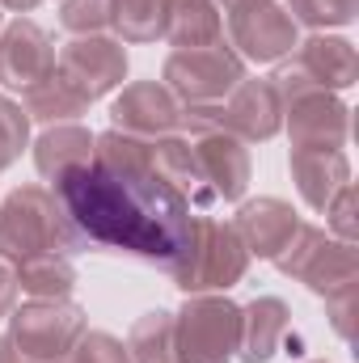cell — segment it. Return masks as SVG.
<instances>
[{
  "mask_svg": "<svg viewBox=\"0 0 359 363\" xmlns=\"http://www.w3.org/2000/svg\"><path fill=\"white\" fill-rule=\"evenodd\" d=\"M55 199L81 241V250L131 254L170 267L190 237V203L153 174L114 178L97 165H81L55 178Z\"/></svg>",
  "mask_w": 359,
  "mask_h": 363,
  "instance_id": "cell-1",
  "label": "cell"
},
{
  "mask_svg": "<svg viewBox=\"0 0 359 363\" xmlns=\"http://www.w3.org/2000/svg\"><path fill=\"white\" fill-rule=\"evenodd\" d=\"M77 254L81 241L47 186H17L0 203V258L4 262H26L34 254Z\"/></svg>",
  "mask_w": 359,
  "mask_h": 363,
  "instance_id": "cell-2",
  "label": "cell"
},
{
  "mask_svg": "<svg viewBox=\"0 0 359 363\" xmlns=\"http://www.w3.org/2000/svg\"><path fill=\"white\" fill-rule=\"evenodd\" d=\"M165 271H170V279L178 283L186 296L228 291L250 271V250L241 245V237H237L233 224L211 220V216H194L182 254Z\"/></svg>",
  "mask_w": 359,
  "mask_h": 363,
  "instance_id": "cell-3",
  "label": "cell"
},
{
  "mask_svg": "<svg viewBox=\"0 0 359 363\" xmlns=\"http://www.w3.org/2000/svg\"><path fill=\"white\" fill-rule=\"evenodd\" d=\"M241 338V304L224 291L186 296L174 313V363H228Z\"/></svg>",
  "mask_w": 359,
  "mask_h": 363,
  "instance_id": "cell-4",
  "label": "cell"
},
{
  "mask_svg": "<svg viewBox=\"0 0 359 363\" xmlns=\"http://www.w3.org/2000/svg\"><path fill=\"white\" fill-rule=\"evenodd\" d=\"M275 267L287 274V279H300L313 296L330 300L347 287L359 283V254L351 241H334L326 237V228H313V224H300L292 245L275 258Z\"/></svg>",
  "mask_w": 359,
  "mask_h": 363,
  "instance_id": "cell-5",
  "label": "cell"
},
{
  "mask_svg": "<svg viewBox=\"0 0 359 363\" xmlns=\"http://www.w3.org/2000/svg\"><path fill=\"white\" fill-rule=\"evenodd\" d=\"M85 330V308L72 300H30L9 313V338L34 363H64Z\"/></svg>",
  "mask_w": 359,
  "mask_h": 363,
  "instance_id": "cell-6",
  "label": "cell"
},
{
  "mask_svg": "<svg viewBox=\"0 0 359 363\" xmlns=\"http://www.w3.org/2000/svg\"><path fill=\"white\" fill-rule=\"evenodd\" d=\"M165 89L182 106H220L228 93L245 81V64L233 47H194V51H174L161 72Z\"/></svg>",
  "mask_w": 359,
  "mask_h": 363,
  "instance_id": "cell-7",
  "label": "cell"
},
{
  "mask_svg": "<svg viewBox=\"0 0 359 363\" xmlns=\"http://www.w3.org/2000/svg\"><path fill=\"white\" fill-rule=\"evenodd\" d=\"M55 77L77 93L85 106L114 93L127 77V51L118 38H106V34H85V38H72L60 55H55Z\"/></svg>",
  "mask_w": 359,
  "mask_h": 363,
  "instance_id": "cell-8",
  "label": "cell"
},
{
  "mask_svg": "<svg viewBox=\"0 0 359 363\" xmlns=\"http://www.w3.org/2000/svg\"><path fill=\"white\" fill-rule=\"evenodd\" d=\"M228 34H233L237 55H245V60H254V64H279V60H287V55L296 51V43H300L292 13L279 9L275 0H258V4L233 9Z\"/></svg>",
  "mask_w": 359,
  "mask_h": 363,
  "instance_id": "cell-9",
  "label": "cell"
},
{
  "mask_svg": "<svg viewBox=\"0 0 359 363\" xmlns=\"http://www.w3.org/2000/svg\"><path fill=\"white\" fill-rule=\"evenodd\" d=\"M182 101L161 81H136L110 101V123L136 140H165L178 131Z\"/></svg>",
  "mask_w": 359,
  "mask_h": 363,
  "instance_id": "cell-10",
  "label": "cell"
},
{
  "mask_svg": "<svg viewBox=\"0 0 359 363\" xmlns=\"http://www.w3.org/2000/svg\"><path fill=\"white\" fill-rule=\"evenodd\" d=\"M292 148H343L351 135V110L326 89H304L283 101Z\"/></svg>",
  "mask_w": 359,
  "mask_h": 363,
  "instance_id": "cell-11",
  "label": "cell"
},
{
  "mask_svg": "<svg viewBox=\"0 0 359 363\" xmlns=\"http://www.w3.org/2000/svg\"><path fill=\"white\" fill-rule=\"evenodd\" d=\"M51 72H55V43H51V34L38 21H30V17L9 21L4 34H0V85L26 93L38 81H47Z\"/></svg>",
  "mask_w": 359,
  "mask_h": 363,
  "instance_id": "cell-12",
  "label": "cell"
},
{
  "mask_svg": "<svg viewBox=\"0 0 359 363\" xmlns=\"http://www.w3.org/2000/svg\"><path fill=\"white\" fill-rule=\"evenodd\" d=\"M190 144H194L199 174H203L211 203H237L250 186V174H254L245 144L228 131H207V135H194Z\"/></svg>",
  "mask_w": 359,
  "mask_h": 363,
  "instance_id": "cell-13",
  "label": "cell"
},
{
  "mask_svg": "<svg viewBox=\"0 0 359 363\" xmlns=\"http://www.w3.org/2000/svg\"><path fill=\"white\" fill-rule=\"evenodd\" d=\"M283 127V106L270 89V81H241L237 89L220 101V131L237 135L241 144L275 140Z\"/></svg>",
  "mask_w": 359,
  "mask_h": 363,
  "instance_id": "cell-14",
  "label": "cell"
},
{
  "mask_svg": "<svg viewBox=\"0 0 359 363\" xmlns=\"http://www.w3.org/2000/svg\"><path fill=\"white\" fill-rule=\"evenodd\" d=\"M233 228H237L241 245L250 250V258L275 262V258L292 245V237H296V228H300V216H296L292 203H283V199H275V194H263V199L241 203Z\"/></svg>",
  "mask_w": 359,
  "mask_h": 363,
  "instance_id": "cell-15",
  "label": "cell"
},
{
  "mask_svg": "<svg viewBox=\"0 0 359 363\" xmlns=\"http://www.w3.org/2000/svg\"><path fill=\"white\" fill-rule=\"evenodd\" d=\"M292 64L326 93L351 89L359 81V55L347 38H334V34H313L304 43H296L292 51Z\"/></svg>",
  "mask_w": 359,
  "mask_h": 363,
  "instance_id": "cell-16",
  "label": "cell"
},
{
  "mask_svg": "<svg viewBox=\"0 0 359 363\" xmlns=\"http://www.w3.org/2000/svg\"><path fill=\"white\" fill-rule=\"evenodd\" d=\"M292 178L313 211H326V203L351 186V161L343 148H292Z\"/></svg>",
  "mask_w": 359,
  "mask_h": 363,
  "instance_id": "cell-17",
  "label": "cell"
},
{
  "mask_svg": "<svg viewBox=\"0 0 359 363\" xmlns=\"http://www.w3.org/2000/svg\"><path fill=\"white\" fill-rule=\"evenodd\" d=\"M287 321H292V313H287V304H283L279 296H258V300H250V304L241 308L237 359L267 363L270 355L279 351L283 334H287Z\"/></svg>",
  "mask_w": 359,
  "mask_h": 363,
  "instance_id": "cell-18",
  "label": "cell"
},
{
  "mask_svg": "<svg viewBox=\"0 0 359 363\" xmlns=\"http://www.w3.org/2000/svg\"><path fill=\"white\" fill-rule=\"evenodd\" d=\"M89 161H93V135L89 127H77V123H55L34 144V169L47 182H55L68 169H81Z\"/></svg>",
  "mask_w": 359,
  "mask_h": 363,
  "instance_id": "cell-19",
  "label": "cell"
},
{
  "mask_svg": "<svg viewBox=\"0 0 359 363\" xmlns=\"http://www.w3.org/2000/svg\"><path fill=\"white\" fill-rule=\"evenodd\" d=\"M153 169H157V178L161 182H170L190 207H207V203H211V194H207V186H203V174H199V157H194V144H190V140H182V135H165V140H157V144H153Z\"/></svg>",
  "mask_w": 359,
  "mask_h": 363,
  "instance_id": "cell-20",
  "label": "cell"
},
{
  "mask_svg": "<svg viewBox=\"0 0 359 363\" xmlns=\"http://www.w3.org/2000/svg\"><path fill=\"white\" fill-rule=\"evenodd\" d=\"M216 0H170V21H165V38L178 51L194 47H216L224 43V21L216 13Z\"/></svg>",
  "mask_w": 359,
  "mask_h": 363,
  "instance_id": "cell-21",
  "label": "cell"
},
{
  "mask_svg": "<svg viewBox=\"0 0 359 363\" xmlns=\"http://www.w3.org/2000/svg\"><path fill=\"white\" fill-rule=\"evenodd\" d=\"M17 271V287L30 296V300H68L72 287H77V267L68 254H34L26 262L13 267Z\"/></svg>",
  "mask_w": 359,
  "mask_h": 363,
  "instance_id": "cell-22",
  "label": "cell"
},
{
  "mask_svg": "<svg viewBox=\"0 0 359 363\" xmlns=\"http://www.w3.org/2000/svg\"><path fill=\"white\" fill-rule=\"evenodd\" d=\"M93 165L114 174V178H140V174H153V144L148 140H136V135H123V131H106V135H93Z\"/></svg>",
  "mask_w": 359,
  "mask_h": 363,
  "instance_id": "cell-23",
  "label": "cell"
},
{
  "mask_svg": "<svg viewBox=\"0 0 359 363\" xmlns=\"http://www.w3.org/2000/svg\"><path fill=\"white\" fill-rule=\"evenodd\" d=\"M170 0H110V26L123 43H157L165 38Z\"/></svg>",
  "mask_w": 359,
  "mask_h": 363,
  "instance_id": "cell-24",
  "label": "cell"
},
{
  "mask_svg": "<svg viewBox=\"0 0 359 363\" xmlns=\"http://www.w3.org/2000/svg\"><path fill=\"white\" fill-rule=\"evenodd\" d=\"M21 97H26V106H21V110L30 114V123H47V127H55V123H72L77 114H85V110H89V106L68 89L55 72H51L47 81H38L34 89H26Z\"/></svg>",
  "mask_w": 359,
  "mask_h": 363,
  "instance_id": "cell-25",
  "label": "cell"
},
{
  "mask_svg": "<svg viewBox=\"0 0 359 363\" xmlns=\"http://www.w3.org/2000/svg\"><path fill=\"white\" fill-rule=\"evenodd\" d=\"M131 363H174V313L153 308L131 325Z\"/></svg>",
  "mask_w": 359,
  "mask_h": 363,
  "instance_id": "cell-26",
  "label": "cell"
},
{
  "mask_svg": "<svg viewBox=\"0 0 359 363\" xmlns=\"http://www.w3.org/2000/svg\"><path fill=\"white\" fill-rule=\"evenodd\" d=\"M292 21H304L313 30H330V26H351L359 13V0H287Z\"/></svg>",
  "mask_w": 359,
  "mask_h": 363,
  "instance_id": "cell-27",
  "label": "cell"
},
{
  "mask_svg": "<svg viewBox=\"0 0 359 363\" xmlns=\"http://www.w3.org/2000/svg\"><path fill=\"white\" fill-rule=\"evenodd\" d=\"M26 144H30V114L13 97H0V174L21 157Z\"/></svg>",
  "mask_w": 359,
  "mask_h": 363,
  "instance_id": "cell-28",
  "label": "cell"
},
{
  "mask_svg": "<svg viewBox=\"0 0 359 363\" xmlns=\"http://www.w3.org/2000/svg\"><path fill=\"white\" fill-rule=\"evenodd\" d=\"M60 26L77 38L85 34H101L110 26V0H64L60 9Z\"/></svg>",
  "mask_w": 359,
  "mask_h": 363,
  "instance_id": "cell-29",
  "label": "cell"
},
{
  "mask_svg": "<svg viewBox=\"0 0 359 363\" xmlns=\"http://www.w3.org/2000/svg\"><path fill=\"white\" fill-rule=\"evenodd\" d=\"M72 363H131V351L106 330H85L72 347Z\"/></svg>",
  "mask_w": 359,
  "mask_h": 363,
  "instance_id": "cell-30",
  "label": "cell"
},
{
  "mask_svg": "<svg viewBox=\"0 0 359 363\" xmlns=\"http://www.w3.org/2000/svg\"><path fill=\"white\" fill-rule=\"evenodd\" d=\"M330 228L338 233V241H355V186H343L330 203H326Z\"/></svg>",
  "mask_w": 359,
  "mask_h": 363,
  "instance_id": "cell-31",
  "label": "cell"
},
{
  "mask_svg": "<svg viewBox=\"0 0 359 363\" xmlns=\"http://www.w3.org/2000/svg\"><path fill=\"white\" fill-rule=\"evenodd\" d=\"M326 308H330V317H334V330H338L343 338H351V308H355V287H347V291L330 296V300H326Z\"/></svg>",
  "mask_w": 359,
  "mask_h": 363,
  "instance_id": "cell-32",
  "label": "cell"
},
{
  "mask_svg": "<svg viewBox=\"0 0 359 363\" xmlns=\"http://www.w3.org/2000/svg\"><path fill=\"white\" fill-rule=\"evenodd\" d=\"M13 300H17V271H13V262L0 258V317L13 313Z\"/></svg>",
  "mask_w": 359,
  "mask_h": 363,
  "instance_id": "cell-33",
  "label": "cell"
},
{
  "mask_svg": "<svg viewBox=\"0 0 359 363\" xmlns=\"http://www.w3.org/2000/svg\"><path fill=\"white\" fill-rule=\"evenodd\" d=\"M0 363H34V359H30V355H21V351H17V342L4 334V338H0Z\"/></svg>",
  "mask_w": 359,
  "mask_h": 363,
  "instance_id": "cell-34",
  "label": "cell"
},
{
  "mask_svg": "<svg viewBox=\"0 0 359 363\" xmlns=\"http://www.w3.org/2000/svg\"><path fill=\"white\" fill-rule=\"evenodd\" d=\"M0 4H4L9 13H34V9H38L43 0H0Z\"/></svg>",
  "mask_w": 359,
  "mask_h": 363,
  "instance_id": "cell-35",
  "label": "cell"
},
{
  "mask_svg": "<svg viewBox=\"0 0 359 363\" xmlns=\"http://www.w3.org/2000/svg\"><path fill=\"white\" fill-rule=\"evenodd\" d=\"M216 4H224V9L233 13V9H245V4H258V0H216Z\"/></svg>",
  "mask_w": 359,
  "mask_h": 363,
  "instance_id": "cell-36",
  "label": "cell"
}]
</instances>
